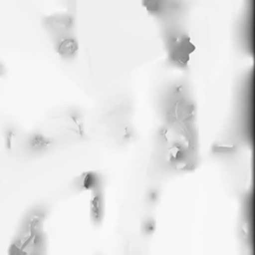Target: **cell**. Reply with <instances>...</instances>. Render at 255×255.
<instances>
[{
    "label": "cell",
    "mask_w": 255,
    "mask_h": 255,
    "mask_svg": "<svg viewBox=\"0 0 255 255\" xmlns=\"http://www.w3.org/2000/svg\"><path fill=\"white\" fill-rule=\"evenodd\" d=\"M77 50V44L72 39L64 40L59 46V52L63 55H70L73 54L74 51Z\"/></svg>",
    "instance_id": "1"
}]
</instances>
